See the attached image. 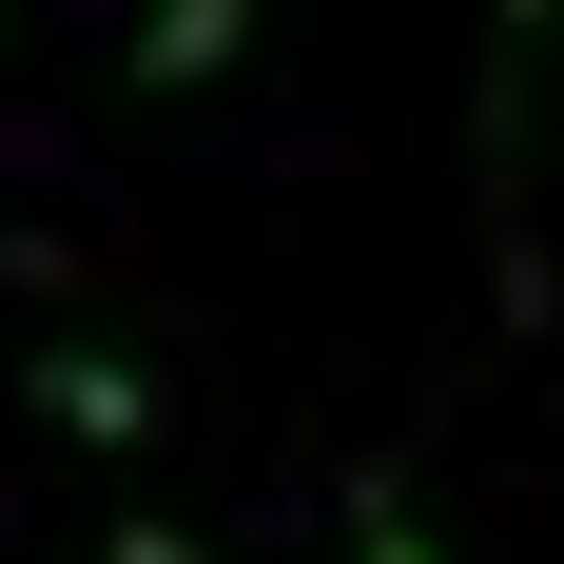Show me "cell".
<instances>
[{"label":"cell","instance_id":"3957f363","mask_svg":"<svg viewBox=\"0 0 564 564\" xmlns=\"http://www.w3.org/2000/svg\"><path fill=\"white\" fill-rule=\"evenodd\" d=\"M234 58H253V0H156V20L117 40V78H137V98H195V78H234Z\"/></svg>","mask_w":564,"mask_h":564},{"label":"cell","instance_id":"6da1fadb","mask_svg":"<svg viewBox=\"0 0 564 564\" xmlns=\"http://www.w3.org/2000/svg\"><path fill=\"white\" fill-rule=\"evenodd\" d=\"M20 409H40V429H78V448H137V429H156V370H137V350H40V370H20Z\"/></svg>","mask_w":564,"mask_h":564},{"label":"cell","instance_id":"277c9868","mask_svg":"<svg viewBox=\"0 0 564 564\" xmlns=\"http://www.w3.org/2000/svg\"><path fill=\"white\" fill-rule=\"evenodd\" d=\"M332 507H350V564H448V545H429V507H409V487H390V467H350V487H332Z\"/></svg>","mask_w":564,"mask_h":564},{"label":"cell","instance_id":"5b68a950","mask_svg":"<svg viewBox=\"0 0 564 564\" xmlns=\"http://www.w3.org/2000/svg\"><path fill=\"white\" fill-rule=\"evenodd\" d=\"M117 564H195V545H175V525H117Z\"/></svg>","mask_w":564,"mask_h":564},{"label":"cell","instance_id":"7a4b0ae2","mask_svg":"<svg viewBox=\"0 0 564 564\" xmlns=\"http://www.w3.org/2000/svg\"><path fill=\"white\" fill-rule=\"evenodd\" d=\"M564 40V0H487V98H467V156H487V215H507V175H525V58Z\"/></svg>","mask_w":564,"mask_h":564}]
</instances>
